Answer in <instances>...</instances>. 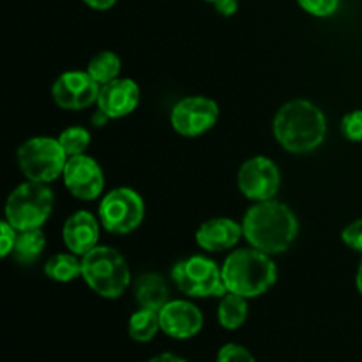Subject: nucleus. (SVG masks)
Listing matches in <instances>:
<instances>
[{
  "mask_svg": "<svg viewBox=\"0 0 362 362\" xmlns=\"http://www.w3.org/2000/svg\"><path fill=\"white\" fill-rule=\"evenodd\" d=\"M244 237L258 251L278 255L288 250L299 233L296 214L279 202H258L246 212Z\"/></svg>",
  "mask_w": 362,
  "mask_h": 362,
  "instance_id": "obj_1",
  "label": "nucleus"
},
{
  "mask_svg": "<svg viewBox=\"0 0 362 362\" xmlns=\"http://www.w3.org/2000/svg\"><path fill=\"white\" fill-rule=\"evenodd\" d=\"M272 127L278 144L293 154H306L318 148L327 133L322 110L304 99H296L279 108Z\"/></svg>",
  "mask_w": 362,
  "mask_h": 362,
  "instance_id": "obj_2",
  "label": "nucleus"
},
{
  "mask_svg": "<svg viewBox=\"0 0 362 362\" xmlns=\"http://www.w3.org/2000/svg\"><path fill=\"white\" fill-rule=\"evenodd\" d=\"M226 290L246 299L267 292L278 278L274 262L258 250H239L226 257L221 269Z\"/></svg>",
  "mask_w": 362,
  "mask_h": 362,
  "instance_id": "obj_3",
  "label": "nucleus"
},
{
  "mask_svg": "<svg viewBox=\"0 0 362 362\" xmlns=\"http://www.w3.org/2000/svg\"><path fill=\"white\" fill-rule=\"evenodd\" d=\"M81 276L98 296L117 299L126 292L131 272L122 255L108 246H95L81 260Z\"/></svg>",
  "mask_w": 362,
  "mask_h": 362,
  "instance_id": "obj_4",
  "label": "nucleus"
},
{
  "mask_svg": "<svg viewBox=\"0 0 362 362\" xmlns=\"http://www.w3.org/2000/svg\"><path fill=\"white\" fill-rule=\"evenodd\" d=\"M53 209V191L45 182H25L9 194L6 218L18 232L41 228Z\"/></svg>",
  "mask_w": 362,
  "mask_h": 362,
  "instance_id": "obj_5",
  "label": "nucleus"
},
{
  "mask_svg": "<svg viewBox=\"0 0 362 362\" xmlns=\"http://www.w3.org/2000/svg\"><path fill=\"white\" fill-rule=\"evenodd\" d=\"M59 140L48 136H37L25 141L18 148V165L28 180L34 182H52L60 173H64L67 163Z\"/></svg>",
  "mask_w": 362,
  "mask_h": 362,
  "instance_id": "obj_6",
  "label": "nucleus"
},
{
  "mask_svg": "<svg viewBox=\"0 0 362 362\" xmlns=\"http://www.w3.org/2000/svg\"><path fill=\"white\" fill-rule=\"evenodd\" d=\"M177 288L189 297H221L226 286L218 265L205 257H189L173 267Z\"/></svg>",
  "mask_w": 362,
  "mask_h": 362,
  "instance_id": "obj_7",
  "label": "nucleus"
},
{
  "mask_svg": "<svg viewBox=\"0 0 362 362\" xmlns=\"http://www.w3.org/2000/svg\"><path fill=\"white\" fill-rule=\"evenodd\" d=\"M101 223L112 233H129L141 225L145 204L136 191L129 187L113 189L99 205Z\"/></svg>",
  "mask_w": 362,
  "mask_h": 362,
  "instance_id": "obj_8",
  "label": "nucleus"
},
{
  "mask_svg": "<svg viewBox=\"0 0 362 362\" xmlns=\"http://www.w3.org/2000/svg\"><path fill=\"white\" fill-rule=\"evenodd\" d=\"M237 182H239V189L250 200L267 202L278 194L281 177H279V170L274 161L258 156L240 166Z\"/></svg>",
  "mask_w": 362,
  "mask_h": 362,
  "instance_id": "obj_9",
  "label": "nucleus"
},
{
  "mask_svg": "<svg viewBox=\"0 0 362 362\" xmlns=\"http://www.w3.org/2000/svg\"><path fill=\"white\" fill-rule=\"evenodd\" d=\"M219 108L212 99L193 95L177 103L172 110V126L182 136H198L214 127Z\"/></svg>",
  "mask_w": 362,
  "mask_h": 362,
  "instance_id": "obj_10",
  "label": "nucleus"
},
{
  "mask_svg": "<svg viewBox=\"0 0 362 362\" xmlns=\"http://www.w3.org/2000/svg\"><path fill=\"white\" fill-rule=\"evenodd\" d=\"M99 83L83 71L60 74L52 87L53 101L64 110H83L98 103Z\"/></svg>",
  "mask_w": 362,
  "mask_h": 362,
  "instance_id": "obj_11",
  "label": "nucleus"
},
{
  "mask_svg": "<svg viewBox=\"0 0 362 362\" xmlns=\"http://www.w3.org/2000/svg\"><path fill=\"white\" fill-rule=\"evenodd\" d=\"M62 175L67 189L80 200H95L105 186L101 166L85 154L67 159Z\"/></svg>",
  "mask_w": 362,
  "mask_h": 362,
  "instance_id": "obj_12",
  "label": "nucleus"
},
{
  "mask_svg": "<svg viewBox=\"0 0 362 362\" xmlns=\"http://www.w3.org/2000/svg\"><path fill=\"white\" fill-rule=\"evenodd\" d=\"M159 324L170 338L189 339L204 327V315L187 300H168L159 311Z\"/></svg>",
  "mask_w": 362,
  "mask_h": 362,
  "instance_id": "obj_13",
  "label": "nucleus"
},
{
  "mask_svg": "<svg viewBox=\"0 0 362 362\" xmlns=\"http://www.w3.org/2000/svg\"><path fill=\"white\" fill-rule=\"evenodd\" d=\"M140 101V88L133 80L108 81L101 87L98 95V108L105 112L110 119H120L129 115Z\"/></svg>",
  "mask_w": 362,
  "mask_h": 362,
  "instance_id": "obj_14",
  "label": "nucleus"
},
{
  "mask_svg": "<svg viewBox=\"0 0 362 362\" xmlns=\"http://www.w3.org/2000/svg\"><path fill=\"white\" fill-rule=\"evenodd\" d=\"M64 243L74 255H85L98 246L99 226L94 216L87 211H78L66 221L62 230Z\"/></svg>",
  "mask_w": 362,
  "mask_h": 362,
  "instance_id": "obj_15",
  "label": "nucleus"
},
{
  "mask_svg": "<svg viewBox=\"0 0 362 362\" xmlns=\"http://www.w3.org/2000/svg\"><path fill=\"white\" fill-rule=\"evenodd\" d=\"M244 235L243 226L230 218H216L211 221H205L197 230L198 246L205 251H226L235 246Z\"/></svg>",
  "mask_w": 362,
  "mask_h": 362,
  "instance_id": "obj_16",
  "label": "nucleus"
},
{
  "mask_svg": "<svg viewBox=\"0 0 362 362\" xmlns=\"http://www.w3.org/2000/svg\"><path fill=\"white\" fill-rule=\"evenodd\" d=\"M136 300L145 310L161 311L168 303V286L165 278L154 272L140 276L136 281Z\"/></svg>",
  "mask_w": 362,
  "mask_h": 362,
  "instance_id": "obj_17",
  "label": "nucleus"
},
{
  "mask_svg": "<svg viewBox=\"0 0 362 362\" xmlns=\"http://www.w3.org/2000/svg\"><path fill=\"white\" fill-rule=\"evenodd\" d=\"M218 318L221 327L228 331H235L246 322L247 318V303L246 297L237 296L230 292L228 296H223L218 308Z\"/></svg>",
  "mask_w": 362,
  "mask_h": 362,
  "instance_id": "obj_18",
  "label": "nucleus"
},
{
  "mask_svg": "<svg viewBox=\"0 0 362 362\" xmlns=\"http://www.w3.org/2000/svg\"><path fill=\"white\" fill-rule=\"evenodd\" d=\"M45 246L46 239L41 230H25V232H20V235L16 237L13 255L16 258V262L27 265L37 260L39 255L45 250Z\"/></svg>",
  "mask_w": 362,
  "mask_h": 362,
  "instance_id": "obj_19",
  "label": "nucleus"
},
{
  "mask_svg": "<svg viewBox=\"0 0 362 362\" xmlns=\"http://www.w3.org/2000/svg\"><path fill=\"white\" fill-rule=\"evenodd\" d=\"M45 272L53 281L69 283L81 276V262L74 255L59 253L46 262Z\"/></svg>",
  "mask_w": 362,
  "mask_h": 362,
  "instance_id": "obj_20",
  "label": "nucleus"
},
{
  "mask_svg": "<svg viewBox=\"0 0 362 362\" xmlns=\"http://www.w3.org/2000/svg\"><path fill=\"white\" fill-rule=\"evenodd\" d=\"M159 329H161L159 311L141 308L140 311L133 313V317L129 318V336L138 343L151 341Z\"/></svg>",
  "mask_w": 362,
  "mask_h": 362,
  "instance_id": "obj_21",
  "label": "nucleus"
},
{
  "mask_svg": "<svg viewBox=\"0 0 362 362\" xmlns=\"http://www.w3.org/2000/svg\"><path fill=\"white\" fill-rule=\"evenodd\" d=\"M87 73L98 81L99 85H105L108 81L115 80L120 73V59L113 52H101L88 62Z\"/></svg>",
  "mask_w": 362,
  "mask_h": 362,
  "instance_id": "obj_22",
  "label": "nucleus"
},
{
  "mask_svg": "<svg viewBox=\"0 0 362 362\" xmlns=\"http://www.w3.org/2000/svg\"><path fill=\"white\" fill-rule=\"evenodd\" d=\"M59 144L62 145L67 158L80 156L90 145V133L83 127H69V129L62 131V134L59 136Z\"/></svg>",
  "mask_w": 362,
  "mask_h": 362,
  "instance_id": "obj_23",
  "label": "nucleus"
},
{
  "mask_svg": "<svg viewBox=\"0 0 362 362\" xmlns=\"http://www.w3.org/2000/svg\"><path fill=\"white\" fill-rule=\"evenodd\" d=\"M297 2H299V6L303 7L306 13L320 18L334 14L339 6V0H297Z\"/></svg>",
  "mask_w": 362,
  "mask_h": 362,
  "instance_id": "obj_24",
  "label": "nucleus"
},
{
  "mask_svg": "<svg viewBox=\"0 0 362 362\" xmlns=\"http://www.w3.org/2000/svg\"><path fill=\"white\" fill-rule=\"evenodd\" d=\"M341 131L346 140L362 141V110L345 115L341 122Z\"/></svg>",
  "mask_w": 362,
  "mask_h": 362,
  "instance_id": "obj_25",
  "label": "nucleus"
},
{
  "mask_svg": "<svg viewBox=\"0 0 362 362\" xmlns=\"http://www.w3.org/2000/svg\"><path fill=\"white\" fill-rule=\"evenodd\" d=\"M216 362H257L255 357L247 352L244 346L240 345H225L218 354V361Z\"/></svg>",
  "mask_w": 362,
  "mask_h": 362,
  "instance_id": "obj_26",
  "label": "nucleus"
},
{
  "mask_svg": "<svg viewBox=\"0 0 362 362\" xmlns=\"http://www.w3.org/2000/svg\"><path fill=\"white\" fill-rule=\"evenodd\" d=\"M341 239L346 246L362 253V219L350 223V225L343 230Z\"/></svg>",
  "mask_w": 362,
  "mask_h": 362,
  "instance_id": "obj_27",
  "label": "nucleus"
},
{
  "mask_svg": "<svg viewBox=\"0 0 362 362\" xmlns=\"http://www.w3.org/2000/svg\"><path fill=\"white\" fill-rule=\"evenodd\" d=\"M0 232H2V257H7L9 253H13V247H14V243H16V228H13V226L9 225L7 221H4L2 225H0Z\"/></svg>",
  "mask_w": 362,
  "mask_h": 362,
  "instance_id": "obj_28",
  "label": "nucleus"
},
{
  "mask_svg": "<svg viewBox=\"0 0 362 362\" xmlns=\"http://www.w3.org/2000/svg\"><path fill=\"white\" fill-rule=\"evenodd\" d=\"M214 6L219 14H223V16H232L237 11V0H216Z\"/></svg>",
  "mask_w": 362,
  "mask_h": 362,
  "instance_id": "obj_29",
  "label": "nucleus"
},
{
  "mask_svg": "<svg viewBox=\"0 0 362 362\" xmlns=\"http://www.w3.org/2000/svg\"><path fill=\"white\" fill-rule=\"evenodd\" d=\"M87 6H90L92 9H98V11H106L110 7L115 6L117 0H83Z\"/></svg>",
  "mask_w": 362,
  "mask_h": 362,
  "instance_id": "obj_30",
  "label": "nucleus"
},
{
  "mask_svg": "<svg viewBox=\"0 0 362 362\" xmlns=\"http://www.w3.org/2000/svg\"><path fill=\"white\" fill-rule=\"evenodd\" d=\"M148 362H186L184 359H180V357L173 356V354H161V356L154 357V359H151Z\"/></svg>",
  "mask_w": 362,
  "mask_h": 362,
  "instance_id": "obj_31",
  "label": "nucleus"
},
{
  "mask_svg": "<svg viewBox=\"0 0 362 362\" xmlns=\"http://www.w3.org/2000/svg\"><path fill=\"white\" fill-rule=\"evenodd\" d=\"M108 119L110 117L98 108V112H95L94 117H92V122H94V126H105V124L108 122Z\"/></svg>",
  "mask_w": 362,
  "mask_h": 362,
  "instance_id": "obj_32",
  "label": "nucleus"
},
{
  "mask_svg": "<svg viewBox=\"0 0 362 362\" xmlns=\"http://www.w3.org/2000/svg\"><path fill=\"white\" fill-rule=\"evenodd\" d=\"M357 288H359V292L362 293V262L359 265V271H357Z\"/></svg>",
  "mask_w": 362,
  "mask_h": 362,
  "instance_id": "obj_33",
  "label": "nucleus"
},
{
  "mask_svg": "<svg viewBox=\"0 0 362 362\" xmlns=\"http://www.w3.org/2000/svg\"><path fill=\"white\" fill-rule=\"evenodd\" d=\"M209 2H216V0H209Z\"/></svg>",
  "mask_w": 362,
  "mask_h": 362,
  "instance_id": "obj_34",
  "label": "nucleus"
}]
</instances>
